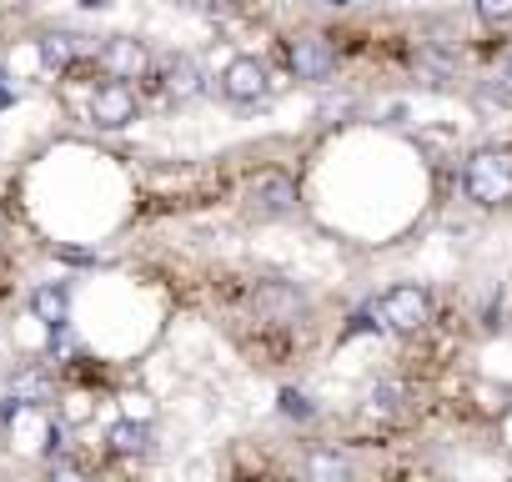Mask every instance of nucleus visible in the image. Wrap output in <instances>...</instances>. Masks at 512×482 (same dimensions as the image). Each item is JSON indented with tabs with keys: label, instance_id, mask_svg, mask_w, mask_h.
<instances>
[{
	"label": "nucleus",
	"instance_id": "7ed1b4c3",
	"mask_svg": "<svg viewBox=\"0 0 512 482\" xmlns=\"http://www.w3.org/2000/svg\"><path fill=\"white\" fill-rule=\"evenodd\" d=\"M297 181L287 171H256L246 181V216L251 221H287L297 216Z\"/></svg>",
	"mask_w": 512,
	"mask_h": 482
},
{
	"label": "nucleus",
	"instance_id": "0eeeda50",
	"mask_svg": "<svg viewBox=\"0 0 512 482\" xmlns=\"http://www.w3.org/2000/svg\"><path fill=\"white\" fill-rule=\"evenodd\" d=\"M287 66H292V76L297 81H327L332 71H337V46L322 36V31H307V36H297L292 46H287Z\"/></svg>",
	"mask_w": 512,
	"mask_h": 482
},
{
	"label": "nucleus",
	"instance_id": "f257e3e1",
	"mask_svg": "<svg viewBox=\"0 0 512 482\" xmlns=\"http://www.w3.org/2000/svg\"><path fill=\"white\" fill-rule=\"evenodd\" d=\"M462 191L472 206L482 211H497V206H512V146H477L462 166Z\"/></svg>",
	"mask_w": 512,
	"mask_h": 482
},
{
	"label": "nucleus",
	"instance_id": "f03ea898",
	"mask_svg": "<svg viewBox=\"0 0 512 482\" xmlns=\"http://www.w3.org/2000/svg\"><path fill=\"white\" fill-rule=\"evenodd\" d=\"M377 322L392 332V337H417V332H427V322H432V292L427 287H417V282H397V287H387L382 297H377Z\"/></svg>",
	"mask_w": 512,
	"mask_h": 482
},
{
	"label": "nucleus",
	"instance_id": "39448f33",
	"mask_svg": "<svg viewBox=\"0 0 512 482\" xmlns=\"http://www.w3.org/2000/svg\"><path fill=\"white\" fill-rule=\"evenodd\" d=\"M221 96L231 106H262L272 96V66L262 56H231L221 71Z\"/></svg>",
	"mask_w": 512,
	"mask_h": 482
},
{
	"label": "nucleus",
	"instance_id": "1a4fd4ad",
	"mask_svg": "<svg viewBox=\"0 0 512 482\" xmlns=\"http://www.w3.org/2000/svg\"><path fill=\"white\" fill-rule=\"evenodd\" d=\"M161 91H166V101L186 106V101H196L206 91V76H201V66L191 56H166L161 61Z\"/></svg>",
	"mask_w": 512,
	"mask_h": 482
},
{
	"label": "nucleus",
	"instance_id": "4468645a",
	"mask_svg": "<svg viewBox=\"0 0 512 482\" xmlns=\"http://www.w3.org/2000/svg\"><path fill=\"white\" fill-rule=\"evenodd\" d=\"M51 397H56V387H51L46 372H21V377H11V402H16V407H46Z\"/></svg>",
	"mask_w": 512,
	"mask_h": 482
},
{
	"label": "nucleus",
	"instance_id": "9b49d317",
	"mask_svg": "<svg viewBox=\"0 0 512 482\" xmlns=\"http://www.w3.org/2000/svg\"><path fill=\"white\" fill-rule=\"evenodd\" d=\"M31 312H36V322H46L51 332H66V322H71V287H66V282H41V287L31 292Z\"/></svg>",
	"mask_w": 512,
	"mask_h": 482
},
{
	"label": "nucleus",
	"instance_id": "6e6552de",
	"mask_svg": "<svg viewBox=\"0 0 512 482\" xmlns=\"http://www.w3.org/2000/svg\"><path fill=\"white\" fill-rule=\"evenodd\" d=\"M136 116H141V101H136V91H131V86L106 81V86H96V91H91V121H96L101 131H126Z\"/></svg>",
	"mask_w": 512,
	"mask_h": 482
},
{
	"label": "nucleus",
	"instance_id": "20e7f679",
	"mask_svg": "<svg viewBox=\"0 0 512 482\" xmlns=\"http://www.w3.org/2000/svg\"><path fill=\"white\" fill-rule=\"evenodd\" d=\"M251 307H256V317L272 322V327H297V322H307V312H312L307 292H302L297 282H277V277H267V282L251 287Z\"/></svg>",
	"mask_w": 512,
	"mask_h": 482
},
{
	"label": "nucleus",
	"instance_id": "412c9836",
	"mask_svg": "<svg viewBox=\"0 0 512 482\" xmlns=\"http://www.w3.org/2000/svg\"><path fill=\"white\" fill-rule=\"evenodd\" d=\"M327 6H347V0H327Z\"/></svg>",
	"mask_w": 512,
	"mask_h": 482
},
{
	"label": "nucleus",
	"instance_id": "2eb2a0df",
	"mask_svg": "<svg viewBox=\"0 0 512 482\" xmlns=\"http://www.w3.org/2000/svg\"><path fill=\"white\" fill-rule=\"evenodd\" d=\"M402 397H407V387H402V382H377V387L367 392V412L387 417V412H397V407H402Z\"/></svg>",
	"mask_w": 512,
	"mask_h": 482
},
{
	"label": "nucleus",
	"instance_id": "f8f14e48",
	"mask_svg": "<svg viewBox=\"0 0 512 482\" xmlns=\"http://www.w3.org/2000/svg\"><path fill=\"white\" fill-rule=\"evenodd\" d=\"M106 447L116 457H146L151 452V422H131V417H116L106 427Z\"/></svg>",
	"mask_w": 512,
	"mask_h": 482
},
{
	"label": "nucleus",
	"instance_id": "4be33fe9",
	"mask_svg": "<svg viewBox=\"0 0 512 482\" xmlns=\"http://www.w3.org/2000/svg\"><path fill=\"white\" fill-rule=\"evenodd\" d=\"M507 482H512V477H507Z\"/></svg>",
	"mask_w": 512,
	"mask_h": 482
},
{
	"label": "nucleus",
	"instance_id": "423d86ee",
	"mask_svg": "<svg viewBox=\"0 0 512 482\" xmlns=\"http://www.w3.org/2000/svg\"><path fill=\"white\" fill-rule=\"evenodd\" d=\"M96 66L111 76V81H146L151 76V51H146V41H136V36H111V41H101V51H96Z\"/></svg>",
	"mask_w": 512,
	"mask_h": 482
},
{
	"label": "nucleus",
	"instance_id": "f3484780",
	"mask_svg": "<svg viewBox=\"0 0 512 482\" xmlns=\"http://www.w3.org/2000/svg\"><path fill=\"white\" fill-rule=\"evenodd\" d=\"M46 482H91V472H86L81 462H71V457H56V462L46 467Z\"/></svg>",
	"mask_w": 512,
	"mask_h": 482
},
{
	"label": "nucleus",
	"instance_id": "6ab92c4d",
	"mask_svg": "<svg viewBox=\"0 0 512 482\" xmlns=\"http://www.w3.org/2000/svg\"><path fill=\"white\" fill-rule=\"evenodd\" d=\"M196 6H201L206 16H216V11H226V0H196Z\"/></svg>",
	"mask_w": 512,
	"mask_h": 482
},
{
	"label": "nucleus",
	"instance_id": "9d476101",
	"mask_svg": "<svg viewBox=\"0 0 512 482\" xmlns=\"http://www.w3.org/2000/svg\"><path fill=\"white\" fill-rule=\"evenodd\" d=\"M302 477L307 482H357V467L342 447H307L302 452Z\"/></svg>",
	"mask_w": 512,
	"mask_h": 482
},
{
	"label": "nucleus",
	"instance_id": "a211bd4d",
	"mask_svg": "<svg viewBox=\"0 0 512 482\" xmlns=\"http://www.w3.org/2000/svg\"><path fill=\"white\" fill-rule=\"evenodd\" d=\"M282 412H287V417H312L307 397H302V392H292V387H282Z\"/></svg>",
	"mask_w": 512,
	"mask_h": 482
},
{
	"label": "nucleus",
	"instance_id": "aec40b11",
	"mask_svg": "<svg viewBox=\"0 0 512 482\" xmlns=\"http://www.w3.org/2000/svg\"><path fill=\"white\" fill-rule=\"evenodd\" d=\"M502 81L512 86V51H507V61H502Z\"/></svg>",
	"mask_w": 512,
	"mask_h": 482
},
{
	"label": "nucleus",
	"instance_id": "dca6fc26",
	"mask_svg": "<svg viewBox=\"0 0 512 482\" xmlns=\"http://www.w3.org/2000/svg\"><path fill=\"white\" fill-rule=\"evenodd\" d=\"M482 26H512V0H472Z\"/></svg>",
	"mask_w": 512,
	"mask_h": 482
},
{
	"label": "nucleus",
	"instance_id": "ddd939ff",
	"mask_svg": "<svg viewBox=\"0 0 512 482\" xmlns=\"http://www.w3.org/2000/svg\"><path fill=\"white\" fill-rule=\"evenodd\" d=\"M36 51H41V66H51V71H71V66L86 56V41L71 36V31H46Z\"/></svg>",
	"mask_w": 512,
	"mask_h": 482
}]
</instances>
